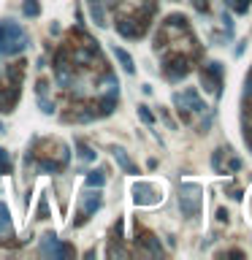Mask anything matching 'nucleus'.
I'll return each mask as SVG.
<instances>
[{
  "label": "nucleus",
  "instance_id": "13",
  "mask_svg": "<svg viewBox=\"0 0 252 260\" xmlns=\"http://www.w3.org/2000/svg\"><path fill=\"white\" fill-rule=\"evenodd\" d=\"M0 236H11V211L6 203H0Z\"/></svg>",
  "mask_w": 252,
  "mask_h": 260
},
{
  "label": "nucleus",
  "instance_id": "7",
  "mask_svg": "<svg viewBox=\"0 0 252 260\" xmlns=\"http://www.w3.org/2000/svg\"><path fill=\"white\" fill-rule=\"evenodd\" d=\"M163 73H165L168 82H182V79L190 73V60L184 55H171L163 65Z\"/></svg>",
  "mask_w": 252,
  "mask_h": 260
},
{
  "label": "nucleus",
  "instance_id": "14",
  "mask_svg": "<svg viewBox=\"0 0 252 260\" xmlns=\"http://www.w3.org/2000/svg\"><path fill=\"white\" fill-rule=\"evenodd\" d=\"M90 14H92V22L98 28H106V11H103V3H90Z\"/></svg>",
  "mask_w": 252,
  "mask_h": 260
},
{
  "label": "nucleus",
  "instance_id": "28",
  "mask_svg": "<svg viewBox=\"0 0 252 260\" xmlns=\"http://www.w3.org/2000/svg\"><path fill=\"white\" fill-rule=\"evenodd\" d=\"M90 3H103V0H90Z\"/></svg>",
  "mask_w": 252,
  "mask_h": 260
},
{
  "label": "nucleus",
  "instance_id": "23",
  "mask_svg": "<svg viewBox=\"0 0 252 260\" xmlns=\"http://www.w3.org/2000/svg\"><path fill=\"white\" fill-rule=\"evenodd\" d=\"M244 98H252V71L247 76V87H244Z\"/></svg>",
  "mask_w": 252,
  "mask_h": 260
},
{
  "label": "nucleus",
  "instance_id": "22",
  "mask_svg": "<svg viewBox=\"0 0 252 260\" xmlns=\"http://www.w3.org/2000/svg\"><path fill=\"white\" fill-rule=\"evenodd\" d=\"M138 117H141V122H147V125L155 122V117H152V111L147 109V106H138Z\"/></svg>",
  "mask_w": 252,
  "mask_h": 260
},
{
  "label": "nucleus",
  "instance_id": "16",
  "mask_svg": "<svg viewBox=\"0 0 252 260\" xmlns=\"http://www.w3.org/2000/svg\"><path fill=\"white\" fill-rule=\"evenodd\" d=\"M87 184H90V187H103V184H106V173L103 171H90L87 173Z\"/></svg>",
  "mask_w": 252,
  "mask_h": 260
},
{
  "label": "nucleus",
  "instance_id": "2",
  "mask_svg": "<svg viewBox=\"0 0 252 260\" xmlns=\"http://www.w3.org/2000/svg\"><path fill=\"white\" fill-rule=\"evenodd\" d=\"M179 209L187 219H193L201 214V187L198 184H182L179 187Z\"/></svg>",
  "mask_w": 252,
  "mask_h": 260
},
{
  "label": "nucleus",
  "instance_id": "3",
  "mask_svg": "<svg viewBox=\"0 0 252 260\" xmlns=\"http://www.w3.org/2000/svg\"><path fill=\"white\" fill-rule=\"evenodd\" d=\"M174 103H176V109H179V114H182L184 122H190V111L193 114H201L203 109H206V103L201 101V95H198V90H184V92H176L174 95Z\"/></svg>",
  "mask_w": 252,
  "mask_h": 260
},
{
  "label": "nucleus",
  "instance_id": "19",
  "mask_svg": "<svg viewBox=\"0 0 252 260\" xmlns=\"http://www.w3.org/2000/svg\"><path fill=\"white\" fill-rule=\"evenodd\" d=\"M36 217H38V219H46V217H49V201H46V195H41V201H38Z\"/></svg>",
  "mask_w": 252,
  "mask_h": 260
},
{
  "label": "nucleus",
  "instance_id": "26",
  "mask_svg": "<svg viewBox=\"0 0 252 260\" xmlns=\"http://www.w3.org/2000/svg\"><path fill=\"white\" fill-rule=\"evenodd\" d=\"M217 219H220V222H228V211L220 209V211H217Z\"/></svg>",
  "mask_w": 252,
  "mask_h": 260
},
{
  "label": "nucleus",
  "instance_id": "5",
  "mask_svg": "<svg viewBox=\"0 0 252 260\" xmlns=\"http://www.w3.org/2000/svg\"><path fill=\"white\" fill-rule=\"evenodd\" d=\"M41 255L44 257H71L74 255V246L71 244H60V238L55 236V233H44L41 238Z\"/></svg>",
  "mask_w": 252,
  "mask_h": 260
},
{
  "label": "nucleus",
  "instance_id": "6",
  "mask_svg": "<svg viewBox=\"0 0 252 260\" xmlns=\"http://www.w3.org/2000/svg\"><path fill=\"white\" fill-rule=\"evenodd\" d=\"M103 206V195H101V187H95V190H90V192H84L82 195V206H79V219H76V225H82V222H87V219L95 214L98 209Z\"/></svg>",
  "mask_w": 252,
  "mask_h": 260
},
{
  "label": "nucleus",
  "instance_id": "21",
  "mask_svg": "<svg viewBox=\"0 0 252 260\" xmlns=\"http://www.w3.org/2000/svg\"><path fill=\"white\" fill-rule=\"evenodd\" d=\"M38 106H41L44 114H55V101H46L44 95H38Z\"/></svg>",
  "mask_w": 252,
  "mask_h": 260
},
{
  "label": "nucleus",
  "instance_id": "25",
  "mask_svg": "<svg viewBox=\"0 0 252 260\" xmlns=\"http://www.w3.org/2000/svg\"><path fill=\"white\" fill-rule=\"evenodd\" d=\"M193 6H195L198 11H206V9H209V6H206V0H193Z\"/></svg>",
  "mask_w": 252,
  "mask_h": 260
},
{
  "label": "nucleus",
  "instance_id": "1",
  "mask_svg": "<svg viewBox=\"0 0 252 260\" xmlns=\"http://www.w3.org/2000/svg\"><path fill=\"white\" fill-rule=\"evenodd\" d=\"M30 44L28 33L19 28L17 22H0V55H19V52H25Z\"/></svg>",
  "mask_w": 252,
  "mask_h": 260
},
{
  "label": "nucleus",
  "instance_id": "27",
  "mask_svg": "<svg viewBox=\"0 0 252 260\" xmlns=\"http://www.w3.org/2000/svg\"><path fill=\"white\" fill-rule=\"evenodd\" d=\"M0 133H6V125L3 122H0Z\"/></svg>",
  "mask_w": 252,
  "mask_h": 260
},
{
  "label": "nucleus",
  "instance_id": "8",
  "mask_svg": "<svg viewBox=\"0 0 252 260\" xmlns=\"http://www.w3.org/2000/svg\"><path fill=\"white\" fill-rule=\"evenodd\" d=\"M201 84L206 92L220 95L222 92V63H209L206 68L201 71Z\"/></svg>",
  "mask_w": 252,
  "mask_h": 260
},
{
  "label": "nucleus",
  "instance_id": "4",
  "mask_svg": "<svg viewBox=\"0 0 252 260\" xmlns=\"http://www.w3.org/2000/svg\"><path fill=\"white\" fill-rule=\"evenodd\" d=\"M133 201L138 206H157L163 201V192L155 187V184H149V182H136L133 184Z\"/></svg>",
  "mask_w": 252,
  "mask_h": 260
},
{
  "label": "nucleus",
  "instance_id": "9",
  "mask_svg": "<svg viewBox=\"0 0 252 260\" xmlns=\"http://www.w3.org/2000/svg\"><path fill=\"white\" fill-rule=\"evenodd\" d=\"M144 30H147V17H122L117 22V33L119 36H125V38H138V36H144Z\"/></svg>",
  "mask_w": 252,
  "mask_h": 260
},
{
  "label": "nucleus",
  "instance_id": "15",
  "mask_svg": "<svg viewBox=\"0 0 252 260\" xmlns=\"http://www.w3.org/2000/svg\"><path fill=\"white\" fill-rule=\"evenodd\" d=\"M230 149H217L214 155H211V165H214L217 173H225V155H228Z\"/></svg>",
  "mask_w": 252,
  "mask_h": 260
},
{
  "label": "nucleus",
  "instance_id": "20",
  "mask_svg": "<svg viewBox=\"0 0 252 260\" xmlns=\"http://www.w3.org/2000/svg\"><path fill=\"white\" fill-rule=\"evenodd\" d=\"M79 160H84V163H90V160H95V152H92L90 146L79 144Z\"/></svg>",
  "mask_w": 252,
  "mask_h": 260
},
{
  "label": "nucleus",
  "instance_id": "10",
  "mask_svg": "<svg viewBox=\"0 0 252 260\" xmlns=\"http://www.w3.org/2000/svg\"><path fill=\"white\" fill-rule=\"evenodd\" d=\"M111 152H114V160H117V165H119V168H122L125 173H138V165H136L133 160L128 157V152H125V149H119V146H114V149H111Z\"/></svg>",
  "mask_w": 252,
  "mask_h": 260
},
{
  "label": "nucleus",
  "instance_id": "17",
  "mask_svg": "<svg viewBox=\"0 0 252 260\" xmlns=\"http://www.w3.org/2000/svg\"><path fill=\"white\" fill-rule=\"evenodd\" d=\"M22 14L25 17H38V14H41V6H38V0H25Z\"/></svg>",
  "mask_w": 252,
  "mask_h": 260
},
{
  "label": "nucleus",
  "instance_id": "12",
  "mask_svg": "<svg viewBox=\"0 0 252 260\" xmlns=\"http://www.w3.org/2000/svg\"><path fill=\"white\" fill-rule=\"evenodd\" d=\"M138 241H141V244H144V249H147V252H149V255H163V246H160V244H157V238H155V236H152V233H144V236H141V238H138Z\"/></svg>",
  "mask_w": 252,
  "mask_h": 260
},
{
  "label": "nucleus",
  "instance_id": "11",
  "mask_svg": "<svg viewBox=\"0 0 252 260\" xmlns=\"http://www.w3.org/2000/svg\"><path fill=\"white\" fill-rule=\"evenodd\" d=\"M114 57L119 60V65H122V71H125V73H133V71H136V65H133V57H130L128 52L122 49V46H114Z\"/></svg>",
  "mask_w": 252,
  "mask_h": 260
},
{
  "label": "nucleus",
  "instance_id": "24",
  "mask_svg": "<svg viewBox=\"0 0 252 260\" xmlns=\"http://www.w3.org/2000/svg\"><path fill=\"white\" fill-rule=\"evenodd\" d=\"M222 25H225V30H228V33L233 30V22H230V17H228V14H222Z\"/></svg>",
  "mask_w": 252,
  "mask_h": 260
},
{
  "label": "nucleus",
  "instance_id": "18",
  "mask_svg": "<svg viewBox=\"0 0 252 260\" xmlns=\"http://www.w3.org/2000/svg\"><path fill=\"white\" fill-rule=\"evenodd\" d=\"M3 173H11V157H9V152L0 146V176Z\"/></svg>",
  "mask_w": 252,
  "mask_h": 260
}]
</instances>
